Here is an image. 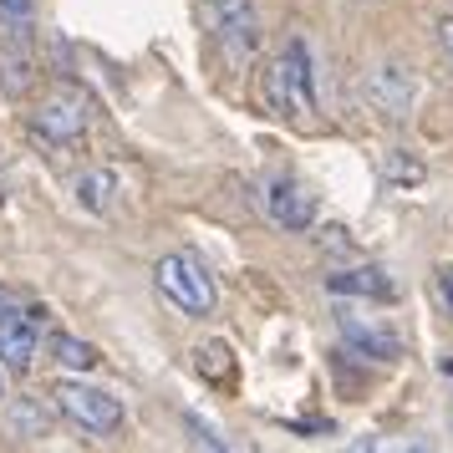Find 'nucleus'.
<instances>
[{
	"instance_id": "1",
	"label": "nucleus",
	"mask_w": 453,
	"mask_h": 453,
	"mask_svg": "<svg viewBox=\"0 0 453 453\" xmlns=\"http://www.w3.org/2000/svg\"><path fill=\"white\" fill-rule=\"evenodd\" d=\"M265 97H270V112H280V118H306V112H316V66H311V46L301 36H290L286 51L270 62Z\"/></svg>"
},
{
	"instance_id": "2",
	"label": "nucleus",
	"mask_w": 453,
	"mask_h": 453,
	"mask_svg": "<svg viewBox=\"0 0 453 453\" xmlns=\"http://www.w3.org/2000/svg\"><path fill=\"white\" fill-rule=\"evenodd\" d=\"M153 286H158V296H168L173 306L184 311V316H209L214 301H219L214 275H209L204 260H199V255H188V250L164 255V260L153 265Z\"/></svg>"
},
{
	"instance_id": "3",
	"label": "nucleus",
	"mask_w": 453,
	"mask_h": 453,
	"mask_svg": "<svg viewBox=\"0 0 453 453\" xmlns=\"http://www.w3.org/2000/svg\"><path fill=\"white\" fill-rule=\"evenodd\" d=\"M199 21L209 36H219L229 46V57H250L260 46V16H255V0H204L199 5Z\"/></svg>"
},
{
	"instance_id": "4",
	"label": "nucleus",
	"mask_w": 453,
	"mask_h": 453,
	"mask_svg": "<svg viewBox=\"0 0 453 453\" xmlns=\"http://www.w3.org/2000/svg\"><path fill=\"white\" fill-rule=\"evenodd\" d=\"M57 408L87 433H112L123 428V403L103 388H87V382H62L57 388Z\"/></svg>"
},
{
	"instance_id": "5",
	"label": "nucleus",
	"mask_w": 453,
	"mask_h": 453,
	"mask_svg": "<svg viewBox=\"0 0 453 453\" xmlns=\"http://www.w3.org/2000/svg\"><path fill=\"white\" fill-rule=\"evenodd\" d=\"M31 127H36V138H46V143H77L87 133V97L77 87H57V92L36 107Z\"/></svg>"
},
{
	"instance_id": "6",
	"label": "nucleus",
	"mask_w": 453,
	"mask_h": 453,
	"mask_svg": "<svg viewBox=\"0 0 453 453\" xmlns=\"http://www.w3.org/2000/svg\"><path fill=\"white\" fill-rule=\"evenodd\" d=\"M367 103L377 107L382 118H408L412 103H418V77H412L408 66H397V62L377 66V72L367 77Z\"/></svg>"
},
{
	"instance_id": "7",
	"label": "nucleus",
	"mask_w": 453,
	"mask_h": 453,
	"mask_svg": "<svg viewBox=\"0 0 453 453\" xmlns=\"http://www.w3.org/2000/svg\"><path fill=\"white\" fill-rule=\"evenodd\" d=\"M265 209H270V219H275L280 229H290V234H306V229L316 225V194L301 188V184H290V179L270 184Z\"/></svg>"
},
{
	"instance_id": "8",
	"label": "nucleus",
	"mask_w": 453,
	"mask_h": 453,
	"mask_svg": "<svg viewBox=\"0 0 453 453\" xmlns=\"http://www.w3.org/2000/svg\"><path fill=\"white\" fill-rule=\"evenodd\" d=\"M31 362H36V321L5 311V316H0V367L31 372Z\"/></svg>"
},
{
	"instance_id": "9",
	"label": "nucleus",
	"mask_w": 453,
	"mask_h": 453,
	"mask_svg": "<svg viewBox=\"0 0 453 453\" xmlns=\"http://www.w3.org/2000/svg\"><path fill=\"white\" fill-rule=\"evenodd\" d=\"M326 290H331V296H372V301H392V296H397L392 275H388V270H377V265L331 270V275H326Z\"/></svg>"
},
{
	"instance_id": "10",
	"label": "nucleus",
	"mask_w": 453,
	"mask_h": 453,
	"mask_svg": "<svg viewBox=\"0 0 453 453\" xmlns=\"http://www.w3.org/2000/svg\"><path fill=\"white\" fill-rule=\"evenodd\" d=\"M342 336H347V347H357L362 357H377V362H392V357L403 351V342H397L388 326L362 321V316H351V311H342Z\"/></svg>"
},
{
	"instance_id": "11",
	"label": "nucleus",
	"mask_w": 453,
	"mask_h": 453,
	"mask_svg": "<svg viewBox=\"0 0 453 453\" xmlns=\"http://www.w3.org/2000/svg\"><path fill=\"white\" fill-rule=\"evenodd\" d=\"M31 82H36V57H31V46L0 42V97H26Z\"/></svg>"
},
{
	"instance_id": "12",
	"label": "nucleus",
	"mask_w": 453,
	"mask_h": 453,
	"mask_svg": "<svg viewBox=\"0 0 453 453\" xmlns=\"http://www.w3.org/2000/svg\"><path fill=\"white\" fill-rule=\"evenodd\" d=\"M72 194H77V204H82L87 214H103V209L112 204V194H118V173H112V168H92V173H82V179L72 184Z\"/></svg>"
},
{
	"instance_id": "13",
	"label": "nucleus",
	"mask_w": 453,
	"mask_h": 453,
	"mask_svg": "<svg viewBox=\"0 0 453 453\" xmlns=\"http://www.w3.org/2000/svg\"><path fill=\"white\" fill-rule=\"evenodd\" d=\"M51 357L62 362V367H72V372H92L103 357H97V347H87V342H77V336H66V331H57L51 336Z\"/></svg>"
},
{
	"instance_id": "14",
	"label": "nucleus",
	"mask_w": 453,
	"mask_h": 453,
	"mask_svg": "<svg viewBox=\"0 0 453 453\" xmlns=\"http://www.w3.org/2000/svg\"><path fill=\"white\" fill-rule=\"evenodd\" d=\"M194 357H199V372H225V367H229V362H225L229 351L219 347V342H209V347H199Z\"/></svg>"
},
{
	"instance_id": "15",
	"label": "nucleus",
	"mask_w": 453,
	"mask_h": 453,
	"mask_svg": "<svg viewBox=\"0 0 453 453\" xmlns=\"http://www.w3.org/2000/svg\"><path fill=\"white\" fill-rule=\"evenodd\" d=\"M388 173H392V179H397V184H418V179H423V168H418V164H403L397 153H392V158H388Z\"/></svg>"
},
{
	"instance_id": "16",
	"label": "nucleus",
	"mask_w": 453,
	"mask_h": 453,
	"mask_svg": "<svg viewBox=\"0 0 453 453\" xmlns=\"http://www.w3.org/2000/svg\"><path fill=\"white\" fill-rule=\"evenodd\" d=\"M438 46L449 51V62H453V16H443V21H438Z\"/></svg>"
},
{
	"instance_id": "17",
	"label": "nucleus",
	"mask_w": 453,
	"mask_h": 453,
	"mask_svg": "<svg viewBox=\"0 0 453 453\" xmlns=\"http://www.w3.org/2000/svg\"><path fill=\"white\" fill-rule=\"evenodd\" d=\"M5 16H31V0H0Z\"/></svg>"
},
{
	"instance_id": "18",
	"label": "nucleus",
	"mask_w": 453,
	"mask_h": 453,
	"mask_svg": "<svg viewBox=\"0 0 453 453\" xmlns=\"http://www.w3.org/2000/svg\"><path fill=\"white\" fill-rule=\"evenodd\" d=\"M438 286H443V296H449V306H453V270H443V280H438Z\"/></svg>"
},
{
	"instance_id": "19",
	"label": "nucleus",
	"mask_w": 453,
	"mask_h": 453,
	"mask_svg": "<svg viewBox=\"0 0 453 453\" xmlns=\"http://www.w3.org/2000/svg\"><path fill=\"white\" fill-rule=\"evenodd\" d=\"M5 311H11V296H5V290H0V316H5Z\"/></svg>"
},
{
	"instance_id": "20",
	"label": "nucleus",
	"mask_w": 453,
	"mask_h": 453,
	"mask_svg": "<svg viewBox=\"0 0 453 453\" xmlns=\"http://www.w3.org/2000/svg\"><path fill=\"white\" fill-rule=\"evenodd\" d=\"M0 397H5V367H0Z\"/></svg>"
}]
</instances>
